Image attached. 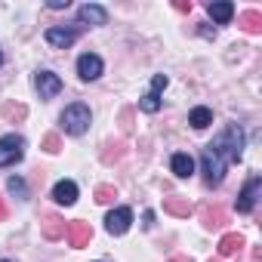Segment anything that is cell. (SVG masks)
<instances>
[{"label":"cell","instance_id":"cb8c5ba5","mask_svg":"<svg viewBox=\"0 0 262 262\" xmlns=\"http://www.w3.org/2000/svg\"><path fill=\"white\" fill-rule=\"evenodd\" d=\"M7 188H10V194H16L19 201H25V198H28V188H25V179H19V176H13V179L7 182Z\"/></svg>","mask_w":262,"mask_h":262},{"label":"cell","instance_id":"8fae6325","mask_svg":"<svg viewBox=\"0 0 262 262\" xmlns=\"http://www.w3.org/2000/svg\"><path fill=\"white\" fill-rule=\"evenodd\" d=\"M77 19H80V22H90V25H105V22H108V13H105L99 4H83V7L77 10Z\"/></svg>","mask_w":262,"mask_h":262},{"label":"cell","instance_id":"f546056e","mask_svg":"<svg viewBox=\"0 0 262 262\" xmlns=\"http://www.w3.org/2000/svg\"><path fill=\"white\" fill-rule=\"evenodd\" d=\"M0 219H7V204L0 201Z\"/></svg>","mask_w":262,"mask_h":262},{"label":"cell","instance_id":"603a6c76","mask_svg":"<svg viewBox=\"0 0 262 262\" xmlns=\"http://www.w3.org/2000/svg\"><path fill=\"white\" fill-rule=\"evenodd\" d=\"M96 204H111L114 198H117V188L114 185H96Z\"/></svg>","mask_w":262,"mask_h":262},{"label":"cell","instance_id":"6da1fadb","mask_svg":"<svg viewBox=\"0 0 262 262\" xmlns=\"http://www.w3.org/2000/svg\"><path fill=\"white\" fill-rule=\"evenodd\" d=\"M210 148H213V151H219L225 164H234V161H241V151H244V133H241V126H237V123L225 126L222 133H219V136L210 142Z\"/></svg>","mask_w":262,"mask_h":262},{"label":"cell","instance_id":"5b68a950","mask_svg":"<svg viewBox=\"0 0 262 262\" xmlns=\"http://www.w3.org/2000/svg\"><path fill=\"white\" fill-rule=\"evenodd\" d=\"M129 222H133V210H129V207H117V210H111V213L105 216L108 234H126Z\"/></svg>","mask_w":262,"mask_h":262},{"label":"cell","instance_id":"ba28073f","mask_svg":"<svg viewBox=\"0 0 262 262\" xmlns=\"http://www.w3.org/2000/svg\"><path fill=\"white\" fill-rule=\"evenodd\" d=\"M259 191H262V179H259V176H253V179L244 185V191L237 194V213H250V210L256 207Z\"/></svg>","mask_w":262,"mask_h":262},{"label":"cell","instance_id":"7402d4cb","mask_svg":"<svg viewBox=\"0 0 262 262\" xmlns=\"http://www.w3.org/2000/svg\"><path fill=\"white\" fill-rule=\"evenodd\" d=\"M139 108L148 111V114H155V111L161 108V93H145V96L139 99Z\"/></svg>","mask_w":262,"mask_h":262},{"label":"cell","instance_id":"1f68e13d","mask_svg":"<svg viewBox=\"0 0 262 262\" xmlns=\"http://www.w3.org/2000/svg\"><path fill=\"white\" fill-rule=\"evenodd\" d=\"M4 262H7V259H4Z\"/></svg>","mask_w":262,"mask_h":262},{"label":"cell","instance_id":"ffe728a7","mask_svg":"<svg viewBox=\"0 0 262 262\" xmlns=\"http://www.w3.org/2000/svg\"><path fill=\"white\" fill-rule=\"evenodd\" d=\"M222 222H225V213L219 207H204V225L207 228H219Z\"/></svg>","mask_w":262,"mask_h":262},{"label":"cell","instance_id":"5bb4252c","mask_svg":"<svg viewBox=\"0 0 262 262\" xmlns=\"http://www.w3.org/2000/svg\"><path fill=\"white\" fill-rule=\"evenodd\" d=\"M241 247H244V237L237 234V231H231V234H222V241H219V256H234V253H241Z\"/></svg>","mask_w":262,"mask_h":262},{"label":"cell","instance_id":"f1b7e54d","mask_svg":"<svg viewBox=\"0 0 262 262\" xmlns=\"http://www.w3.org/2000/svg\"><path fill=\"white\" fill-rule=\"evenodd\" d=\"M170 262H191V256H173Z\"/></svg>","mask_w":262,"mask_h":262},{"label":"cell","instance_id":"2e32d148","mask_svg":"<svg viewBox=\"0 0 262 262\" xmlns=\"http://www.w3.org/2000/svg\"><path fill=\"white\" fill-rule=\"evenodd\" d=\"M62 234H65V219L56 216V213H50V216L43 219V237L56 241V237H62Z\"/></svg>","mask_w":262,"mask_h":262},{"label":"cell","instance_id":"277c9868","mask_svg":"<svg viewBox=\"0 0 262 262\" xmlns=\"http://www.w3.org/2000/svg\"><path fill=\"white\" fill-rule=\"evenodd\" d=\"M25 158V139L10 133L0 139V167H10V164H19Z\"/></svg>","mask_w":262,"mask_h":262},{"label":"cell","instance_id":"4fadbf2b","mask_svg":"<svg viewBox=\"0 0 262 262\" xmlns=\"http://www.w3.org/2000/svg\"><path fill=\"white\" fill-rule=\"evenodd\" d=\"M170 167H173V173H176L179 179H188V176L194 173V161H191V155H185V151H179V155H173V161H170Z\"/></svg>","mask_w":262,"mask_h":262},{"label":"cell","instance_id":"44dd1931","mask_svg":"<svg viewBox=\"0 0 262 262\" xmlns=\"http://www.w3.org/2000/svg\"><path fill=\"white\" fill-rule=\"evenodd\" d=\"M0 114H4L7 120H25V114H28V108L25 105H4V108H0Z\"/></svg>","mask_w":262,"mask_h":262},{"label":"cell","instance_id":"3957f363","mask_svg":"<svg viewBox=\"0 0 262 262\" xmlns=\"http://www.w3.org/2000/svg\"><path fill=\"white\" fill-rule=\"evenodd\" d=\"M201 167H204V179H207V185H219L222 182V176H225V161H222V155L219 151H213L210 145L204 148V155H201Z\"/></svg>","mask_w":262,"mask_h":262},{"label":"cell","instance_id":"ac0fdd59","mask_svg":"<svg viewBox=\"0 0 262 262\" xmlns=\"http://www.w3.org/2000/svg\"><path fill=\"white\" fill-rule=\"evenodd\" d=\"M188 123H191V126H194V129H207V126H210V123H213V111H210V108H204V105H201V108H194V111H191V114H188Z\"/></svg>","mask_w":262,"mask_h":262},{"label":"cell","instance_id":"9a60e30c","mask_svg":"<svg viewBox=\"0 0 262 262\" xmlns=\"http://www.w3.org/2000/svg\"><path fill=\"white\" fill-rule=\"evenodd\" d=\"M241 28L247 31V34H259L262 31V13L259 10H247V13H241Z\"/></svg>","mask_w":262,"mask_h":262},{"label":"cell","instance_id":"7c38bea8","mask_svg":"<svg viewBox=\"0 0 262 262\" xmlns=\"http://www.w3.org/2000/svg\"><path fill=\"white\" fill-rule=\"evenodd\" d=\"M74 40H77V31H71V28H47V43H53L59 50L71 47Z\"/></svg>","mask_w":262,"mask_h":262},{"label":"cell","instance_id":"d6986e66","mask_svg":"<svg viewBox=\"0 0 262 262\" xmlns=\"http://www.w3.org/2000/svg\"><path fill=\"white\" fill-rule=\"evenodd\" d=\"M164 210H167V213H173V216H188V213H191V204H188V201H182V198H167Z\"/></svg>","mask_w":262,"mask_h":262},{"label":"cell","instance_id":"7a4b0ae2","mask_svg":"<svg viewBox=\"0 0 262 262\" xmlns=\"http://www.w3.org/2000/svg\"><path fill=\"white\" fill-rule=\"evenodd\" d=\"M59 123H62L65 133H71V136H83V133H86V126H90V108L80 105V102H77V105H68V108L62 111Z\"/></svg>","mask_w":262,"mask_h":262},{"label":"cell","instance_id":"e0dca14e","mask_svg":"<svg viewBox=\"0 0 262 262\" xmlns=\"http://www.w3.org/2000/svg\"><path fill=\"white\" fill-rule=\"evenodd\" d=\"M234 16V4H228V0H219V4H210V19L225 25L228 19Z\"/></svg>","mask_w":262,"mask_h":262},{"label":"cell","instance_id":"9c48e42d","mask_svg":"<svg viewBox=\"0 0 262 262\" xmlns=\"http://www.w3.org/2000/svg\"><path fill=\"white\" fill-rule=\"evenodd\" d=\"M65 237H68L71 247H86L90 237H93V228L77 219V222H68V225H65Z\"/></svg>","mask_w":262,"mask_h":262},{"label":"cell","instance_id":"83f0119b","mask_svg":"<svg viewBox=\"0 0 262 262\" xmlns=\"http://www.w3.org/2000/svg\"><path fill=\"white\" fill-rule=\"evenodd\" d=\"M176 10L179 13H191V0H188V4H185V0H176Z\"/></svg>","mask_w":262,"mask_h":262},{"label":"cell","instance_id":"8992f818","mask_svg":"<svg viewBox=\"0 0 262 262\" xmlns=\"http://www.w3.org/2000/svg\"><path fill=\"white\" fill-rule=\"evenodd\" d=\"M102 59L96 56V53H83L80 59H77V74H80V80H96V77H102Z\"/></svg>","mask_w":262,"mask_h":262},{"label":"cell","instance_id":"484cf974","mask_svg":"<svg viewBox=\"0 0 262 262\" xmlns=\"http://www.w3.org/2000/svg\"><path fill=\"white\" fill-rule=\"evenodd\" d=\"M167 86V74H155V80H151V93H161Z\"/></svg>","mask_w":262,"mask_h":262},{"label":"cell","instance_id":"4dcf8cb0","mask_svg":"<svg viewBox=\"0 0 262 262\" xmlns=\"http://www.w3.org/2000/svg\"><path fill=\"white\" fill-rule=\"evenodd\" d=\"M0 65H4V53H0Z\"/></svg>","mask_w":262,"mask_h":262},{"label":"cell","instance_id":"52a82bcc","mask_svg":"<svg viewBox=\"0 0 262 262\" xmlns=\"http://www.w3.org/2000/svg\"><path fill=\"white\" fill-rule=\"evenodd\" d=\"M34 86H37L40 99H53V96H59V90H62V80H59V74H53V71H37V77H34Z\"/></svg>","mask_w":262,"mask_h":262},{"label":"cell","instance_id":"d4e9b609","mask_svg":"<svg viewBox=\"0 0 262 262\" xmlns=\"http://www.w3.org/2000/svg\"><path fill=\"white\" fill-rule=\"evenodd\" d=\"M59 148H62V139H59V133H47V136H43V151L56 155Z\"/></svg>","mask_w":262,"mask_h":262},{"label":"cell","instance_id":"4316f807","mask_svg":"<svg viewBox=\"0 0 262 262\" xmlns=\"http://www.w3.org/2000/svg\"><path fill=\"white\" fill-rule=\"evenodd\" d=\"M50 10H68V0H50Z\"/></svg>","mask_w":262,"mask_h":262},{"label":"cell","instance_id":"30bf717a","mask_svg":"<svg viewBox=\"0 0 262 262\" xmlns=\"http://www.w3.org/2000/svg\"><path fill=\"white\" fill-rule=\"evenodd\" d=\"M53 201H56V204H65V207H71V204L77 201V185H74L71 179H62V182H56V188H53Z\"/></svg>","mask_w":262,"mask_h":262}]
</instances>
